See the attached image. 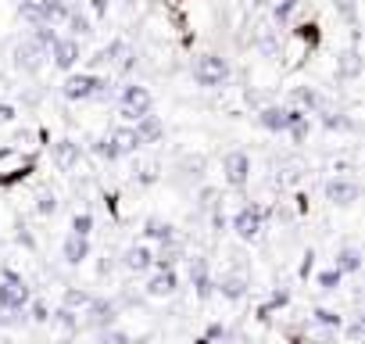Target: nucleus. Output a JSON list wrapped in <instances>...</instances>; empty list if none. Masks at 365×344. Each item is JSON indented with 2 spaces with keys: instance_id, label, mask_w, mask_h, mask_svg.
<instances>
[{
  "instance_id": "24",
  "label": "nucleus",
  "mask_w": 365,
  "mask_h": 344,
  "mask_svg": "<svg viewBox=\"0 0 365 344\" xmlns=\"http://www.w3.org/2000/svg\"><path fill=\"white\" fill-rule=\"evenodd\" d=\"M129 54H133V51H129V44H125V40H111L108 47H101V51L90 58V65H115V61L122 65Z\"/></svg>"
},
{
  "instance_id": "10",
  "label": "nucleus",
  "mask_w": 365,
  "mask_h": 344,
  "mask_svg": "<svg viewBox=\"0 0 365 344\" xmlns=\"http://www.w3.org/2000/svg\"><path fill=\"white\" fill-rule=\"evenodd\" d=\"M187 273H190V283H194V294L201 301L215 298V276H212V262L205 255H187Z\"/></svg>"
},
{
  "instance_id": "23",
  "label": "nucleus",
  "mask_w": 365,
  "mask_h": 344,
  "mask_svg": "<svg viewBox=\"0 0 365 344\" xmlns=\"http://www.w3.org/2000/svg\"><path fill=\"white\" fill-rule=\"evenodd\" d=\"M90 237H76V233H68L65 237V244H61V258H65V265H83L86 258H90Z\"/></svg>"
},
{
  "instance_id": "17",
  "label": "nucleus",
  "mask_w": 365,
  "mask_h": 344,
  "mask_svg": "<svg viewBox=\"0 0 365 344\" xmlns=\"http://www.w3.org/2000/svg\"><path fill=\"white\" fill-rule=\"evenodd\" d=\"M361 72H365V58L358 47H347L336 54V83H354Z\"/></svg>"
},
{
  "instance_id": "2",
  "label": "nucleus",
  "mask_w": 365,
  "mask_h": 344,
  "mask_svg": "<svg viewBox=\"0 0 365 344\" xmlns=\"http://www.w3.org/2000/svg\"><path fill=\"white\" fill-rule=\"evenodd\" d=\"M265 219H269V208H262L258 201H244V205H240V208L230 216V230H233L240 241L255 244V241H262Z\"/></svg>"
},
{
  "instance_id": "48",
  "label": "nucleus",
  "mask_w": 365,
  "mask_h": 344,
  "mask_svg": "<svg viewBox=\"0 0 365 344\" xmlns=\"http://www.w3.org/2000/svg\"><path fill=\"white\" fill-rule=\"evenodd\" d=\"M297 276H301V280L315 276V251H312V248L304 251V258H301V273H297Z\"/></svg>"
},
{
  "instance_id": "28",
  "label": "nucleus",
  "mask_w": 365,
  "mask_h": 344,
  "mask_svg": "<svg viewBox=\"0 0 365 344\" xmlns=\"http://www.w3.org/2000/svg\"><path fill=\"white\" fill-rule=\"evenodd\" d=\"M301 4H304V0H276V4H272V22H276L279 29H287L290 22L297 26V11H301Z\"/></svg>"
},
{
  "instance_id": "16",
  "label": "nucleus",
  "mask_w": 365,
  "mask_h": 344,
  "mask_svg": "<svg viewBox=\"0 0 365 344\" xmlns=\"http://www.w3.org/2000/svg\"><path fill=\"white\" fill-rule=\"evenodd\" d=\"M122 269L125 273H154V251H150V244H129L125 251H122Z\"/></svg>"
},
{
  "instance_id": "30",
  "label": "nucleus",
  "mask_w": 365,
  "mask_h": 344,
  "mask_svg": "<svg viewBox=\"0 0 365 344\" xmlns=\"http://www.w3.org/2000/svg\"><path fill=\"white\" fill-rule=\"evenodd\" d=\"M72 11H76V8L68 4V0H43V19H47V26H65Z\"/></svg>"
},
{
  "instance_id": "13",
  "label": "nucleus",
  "mask_w": 365,
  "mask_h": 344,
  "mask_svg": "<svg viewBox=\"0 0 365 344\" xmlns=\"http://www.w3.org/2000/svg\"><path fill=\"white\" fill-rule=\"evenodd\" d=\"M83 315H86V326H90V330L104 333V330H111V326L118 323V301H111V298H93Z\"/></svg>"
},
{
  "instance_id": "11",
  "label": "nucleus",
  "mask_w": 365,
  "mask_h": 344,
  "mask_svg": "<svg viewBox=\"0 0 365 344\" xmlns=\"http://www.w3.org/2000/svg\"><path fill=\"white\" fill-rule=\"evenodd\" d=\"M287 104H290V108H301V111H304V115H312V118H315L322 108H333V104H329V97H326V93H319V90H315V86H308V83L290 86Z\"/></svg>"
},
{
  "instance_id": "19",
  "label": "nucleus",
  "mask_w": 365,
  "mask_h": 344,
  "mask_svg": "<svg viewBox=\"0 0 365 344\" xmlns=\"http://www.w3.org/2000/svg\"><path fill=\"white\" fill-rule=\"evenodd\" d=\"M51 158L61 172H76L83 161V147L76 140H58V143H51Z\"/></svg>"
},
{
  "instance_id": "55",
  "label": "nucleus",
  "mask_w": 365,
  "mask_h": 344,
  "mask_svg": "<svg viewBox=\"0 0 365 344\" xmlns=\"http://www.w3.org/2000/svg\"><path fill=\"white\" fill-rule=\"evenodd\" d=\"M108 273H111V258H104V262L97 265V276H108Z\"/></svg>"
},
{
  "instance_id": "18",
  "label": "nucleus",
  "mask_w": 365,
  "mask_h": 344,
  "mask_svg": "<svg viewBox=\"0 0 365 344\" xmlns=\"http://www.w3.org/2000/svg\"><path fill=\"white\" fill-rule=\"evenodd\" d=\"M43 54H47V51H40L33 40H22V44L15 47V54H11V58H15V69H19V72L36 76V72L43 69Z\"/></svg>"
},
{
  "instance_id": "3",
  "label": "nucleus",
  "mask_w": 365,
  "mask_h": 344,
  "mask_svg": "<svg viewBox=\"0 0 365 344\" xmlns=\"http://www.w3.org/2000/svg\"><path fill=\"white\" fill-rule=\"evenodd\" d=\"M190 76H194L197 86H205V90H219V86L230 83L233 69H230V61H226L222 54H201V58H194Z\"/></svg>"
},
{
  "instance_id": "57",
  "label": "nucleus",
  "mask_w": 365,
  "mask_h": 344,
  "mask_svg": "<svg viewBox=\"0 0 365 344\" xmlns=\"http://www.w3.org/2000/svg\"><path fill=\"white\" fill-rule=\"evenodd\" d=\"M54 344H72V337H58V340H54Z\"/></svg>"
},
{
  "instance_id": "40",
  "label": "nucleus",
  "mask_w": 365,
  "mask_h": 344,
  "mask_svg": "<svg viewBox=\"0 0 365 344\" xmlns=\"http://www.w3.org/2000/svg\"><path fill=\"white\" fill-rule=\"evenodd\" d=\"M344 337L347 340H365V308L351 315V323H344Z\"/></svg>"
},
{
  "instance_id": "53",
  "label": "nucleus",
  "mask_w": 365,
  "mask_h": 344,
  "mask_svg": "<svg viewBox=\"0 0 365 344\" xmlns=\"http://www.w3.org/2000/svg\"><path fill=\"white\" fill-rule=\"evenodd\" d=\"M15 118V108L11 104H0V122H11Z\"/></svg>"
},
{
  "instance_id": "9",
  "label": "nucleus",
  "mask_w": 365,
  "mask_h": 344,
  "mask_svg": "<svg viewBox=\"0 0 365 344\" xmlns=\"http://www.w3.org/2000/svg\"><path fill=\"white\" fill-rule=\"evenodd\" d=\"M301 118H308L301 108H290V104H262L258 108V126L265 129V133H287L294 122H301Z\"/></svg>"
},
{
  "instance_id": "58",
  "label": "nucleus",
  "mask_w": 365,
  "mask_h": 344,
  "mask_svg": "<svg viewBox=\"0 0 365 344\" xmlns=\"http://www.w3.org/2000/svg\"><path fill=\"white\" fill-rule=\"evenodd\" d=\"M361 344H365V340H361Z\"/></svg>"
},
{
  "instance_id": "22",
  "label": "nucleus",
  "mask_w": 365,
  "mask_h": 344,
  "mask_svg": "<svg viewBox=\"0 0 365 344\" xmlns=\"http://www.w3.org/2000/svg\"><path fill=\"white\" fill-rule=\"evenodd\" d=\"M333 265H336L344 276H354V273H361L365 255H361V248H354V244H340L336 255H333Z\"/></svg>"
},
{
  "instance_id": "7",
  "label": "nucleus",
  "mask_w": 365,
  "mask_h": 344,
  "mask_svg": "<svg viewBox=\"0 0 365 344\" xmlns=\"http://www.w3.org/2000/svg\"><path fill=\"white\" fill-rule=\"evenodd\" d=\"M322 198L333 208H354L361 201V183L354 176H326L322 180Z\"/></svg>"
},
{
  "instance_id": "31",
  "label": "nucleus",
  "mask_w": 365,
  "mask_h": 344,
  "mask_svg": "<svg viewBox=\"0 0 365 344\" xmlns=\"http://www.w3.org/2000/svg\"><path fill=\"white\" fill-rule=\"evenodd\" d=\"M255 47H258V54H262V58H279V54H283V44H279L276 29H258Z\"/></svg>"
},
{
  "instance_id": "20",
  "label": "nucleus",
  "mask_w": 365,
  "mask_h": 344,
  "mask_svg": "<svg viewBox=\"0 0 365 344\" xmlns=\"http://www.w3.org/2000/svg\"><path fill=\"white\" fill-rule=\"evenodd\" d=\"M312 122H315L322 133H347V136H351V122H347V111H344V108H322Z\"/></svg>"
},
{
  "instance_id": "37",
  "label": "nucleus",
  "mask_w": 365,
  "mask_h": 344,
  "mask_svg": "<svg viewBox=\"0 0 365 344\" xmlns=\"http://www.w3.org/2000/svg\"><path fill=\"white\" fill-rule=\"evenodd\" d=\"M312 129H315V122H312V115H308V118L294 122V126L287 129V136H290V143H294V147H304V143H308V136H312Z\"/></svg>"
},
{
  "instance_id": "21",
  "label": "nucleus",
  "mask_w": 365,
  "mask_h": 344,
  "mask_svg": "<svg viewBox=\"0 0 365 344\" xmlns=\"http://www.w3.org/2000/svg\"><path fill=\"white\" fill-rule=\"evenodd\" d=\"M143 241H150V244H172V241H179V233H175V226L168 223V219H158V216H150L147 223H143Z\"/></svg>"
},
{
  "instance_id": "56",
  "label": "nucleus",
  "mask_w": 365,
  "mask_h": 344,
  "mask_svg": "<svg viewBox=\"0 0 365 344\" xmlns=\"http://www.w3.org/2000/svg\"><path fill=\"white\" fill-rule=\"evenodd\" d=\"M290 344H326V340H308V337H294Z\"/></svg>"
},
{
  "instance_id": "15",
  "label": "nucleus",
  "mask_w": 365,
  "mask_h": 344,
  "mask_svg": "<svg viewBox=\"0 0 365 344\" xmlns=\"http://www.w3.org/2000/svg\"><path fill=\"white\" fill-rule=\"evenodd\" d=\"M79 58H83V51H79V40H72V36H58V44L51 47V61L58 72H72L79 65Z\"/></svg>"
},
{
  "instance_id": "4",
  "label": "nucleus",
  "mask_w": 365,
  "mask_h": 344,
  "mask_svg": "<svg viewBox=\"0 0 365 344\" xmlns=\"http://www.w3.org/2000/svg\"><path fill=\"white\" fill-rule=\"evenodd\" d=\"M108 79L93 76V72H68L61 83V97L65 101H93V97H108Z\"/></svg>"
},
{
  "instance_id": "34",
  "label": "nucleus",
  "mask_w": 365,
  "mask_h": 344,
  "mask_svg": "<svg viewBox=\"0 0 365 344\" xmlns=\"http://www.w3.org/2000/svg\"><path fill=\"white\" fill-rule=\"evenodd\" d=\"M294 40H301L308 51H315V47L322 44V33H319L315 22H297V26H294Z\"/></svg>"
},
{
  "instance_id": "43",
  "label": "nucleus",
  "mask_w": 365,
  "mask_h": 344,
  "mask_svg": "<svg viewBox=\"0 0 365 344\" xmlns=\"http://www.w3.org/2000/svg\"><path fill=\"white\" fill-rule=\"evenodd\" d=\"M72 233H76V237H90V233H93V216H90V212H76Z\"/></svg>"
},
{
  "instance_id": "14",
  "label": "nucleus",
  "mask_w": 365,
  "mask_h": 344,
  "mask_svg": "<svg viewBox=\"0 0 365 344\" xmlns=\"http://www.w3.org/2000/svg\"><path fill=\"white\" fill-rule=\"evenodd\" d=\"M175 290H179V273H175V269H154V273L147 276V283H143V294L154 298V301L172 298Z\"/></svg>"
},
{
  "instance_id": "1",
  "label": "nucleus",
  "mask_w": 365,
  "mask_h": 344,
  "mask_svg": "<svg viewBox=\"0 0 365 344\" xmlns=\"http://www.w3.org/2000/svg\"><path fill=\"white\" fill-rule=\"evenodd\" d=\"M215 294H222L230 305H240V301L251 294V269H247L244 255H233L230 269L215 280Z\"/></svg>"
},
{
  "instance_id": "41",
  "label": "nucleus",
  "mask_w": 365,
  "mask_h": 344,
  "mask_svg": "<svg viewBox=\"0 0 365 344\" xmlns=\"http://www.w3.org/2000/svg\"><path fill=\"white\" fill-rule=\"evenodd\" d=\"M36 212L47 219V216H54L58 212V194L54 191H40V198H36Z\"/></svg>"
},
{
  "instance_id": "46",
  "label": "nucleus",
  "mask_w": 365,
  "mask_h": 344,
  "mask_svg": "<svg viewBox=\"0 0 365 344\" xmlns=\"http://www.w3.org/2000/svg\"><path fill=\"white\" fill-rule=\"evenodd\" d=\"M101 344H133V337H129L125 330L111 326V330H104V333H101Z\"/></svg>"
},
{
  "instance_id": "8",
  "label": "nucleus",
  "mask_w": 365,
  "mask_h": 344,
  "mask_svg": "<svg viewBox=\"0 0 365 344\" xmlns=\"http://www.w3.org/2000/svg\"><path fill=\"white\" fill-rule=\"evenodd\" d=\"M222 180L230 191H240V194L247 191V183H251V154L247 151L233 147L222 154Z\"/></svg>"
},
{
  "instance_id": "12",
  "label": "nucleus",
  "mask_w": 365,
  "mask_h": 344,
  "mask_svg": "<svg viewBox=\"0 0 365 344\" xmlns=\"http://www.w3.org/2000/svg\"><path fill=\"white\" fill-rule=\"evenodd\" d=\"M294 305V287H287V283H276L272 290H269V298L255 308V319L265 326V323H272V315L276 312H287Z\"/></svg>"
},
{
  "instance_id": "6",
  "label": "nucleus",
  "mask_w": 365,
  "mask_h": 344,
  "mask_svg": "<svg viewBox=\"0 0 365 344\" xmlns=\"http://www.w3.org/2000/svg\"><path fill=\"white\" fill-rule=\"evenodd\" d=\"M154 111V97H150V90L147 86H140V83H125L122 86V93H118V115L125 118V122H140L143 115H150Z\"/></svg>"
},
{
  "instance_id": "42",
  "label": "nucleus",
  "mask_w": 365,
  "mask_h": 344,
  "mask_svg": "<svg viewBox=\"0 0 365 344\" xmlns=\"http://www.w3.org/2000/svg\"><path fill=\"white\" fill-rule=\"evenodd\" d=\"M226 333H230V326H226V323H208L197 344H219V340H222Z\"/></svg>"
},
{
  "instance_id": "39",
  "label": "nucleus",
  "mask_w": 365,
  "mask_h": 344,
  "mask_svg": "<svg viewBox=\"0 0 365 344\" xmlns=\"http://www.w3.org/2000/svg\"><path fill=\"white\" fill-rule=\"evenodd\" d=\"M29 40H33V44H36L40 51H51V47L58 44V33H54V26H36Z\"/></svg>"
},
{
  "instance_id": "36",
  "label": "nucleus",
  "mask_w": 365,
  "mask_h": 344,
  "mask_svg": "<svg viewBox=\"0 0 365 344\" xmlns=\"http://www.w3.org/2000/svg\"><path fill=\"white\" fill-rule=\"evenodd\" d=\"M65 26H68V36H72V40H83V36H93V22H90V19H86L83 11H72Z\"/></svg>"
},
{
  "instance_id": "44",
  "label": "nucleus",
  "mask_w": 365,
  "mask_h": 344,
  "mask_svg": "<svg viewBox=\"0 0 365 344\" xmlns=\"http://www.w3.org/2000/svg\"><path fill=\"white\" fill-rule=\"evenodd\" d=\"M51 315H54V312L47 308V301H40V298L29 301V319H33V323H51Z\"/></svg>"
},
{
  "instance_id": "49",
  "label": "nucleus",
  "mask_w": 365,
  "mask_h": 344,
  "mask_svg": "<svg viewBox=\"0 0 365 344\" xmlns=\"http://www.w3.org/2000/svg\"><path fill=\"white\" fill-rule=\"evenodd\" d=\"M340 15H344V22H351L358 29V8H354V0H340Z\"/></svg>"
},
{
  "instance_id": "38",
  "label": "nucleus",
  "mask_w": 365,
  "mask_h": 344,
  "mask_svg": "<svg viewBox=\"0 0 365 344\" xmlns=\"http://www.w3.org/2000/svg\"><path fill=\"white\" fill-rule=\"evenodd\" d=\"M90 151L101 158V161H118L122 154H118V147H115V140L111 136H97L93 143H90Z\"/></svg>"
},
{
  "instance_id": "54",
  "label": "nucleus",
  "mask_w": 365,
  "mask_h": 344,
  "mask_svg": "<svg viewBox=\"0 0 365 344\" xmlns=\"http://www.w3.org/2000/svg\"><path fill=\"white\" fill-rule=\"evenodd\" d=\"M90 8L93 15H108V0H90Z\"/></svg>"
},
{
  "instance_id": "32",
  "label": "nucleus",
  "mask_w": 365,
  "mask_h": 344,
  "mask_svg": "<svg viewBox=\"0 0 365 344\" xmlns=\"http://www.w3.org/2000/svg\"><path fill=\"white\" fill-rule=\"evenodd\" d=\"M90 301H93V294L83 287H65V294H61V308H68V312H86Z\"/></svg>"
},
{
  "instance_id": "33",
  "label": "nucleus",
  "mask_w": 365,
  "mask_h": 344,
  "mask_svg": "<svg viewBox=\"0 0 365 344\" xmlns=\"http://www.w3.org/2000/svg\"><path fill=\"white\" fill-rule=\"evenodd\" d=\"M19 19H26L33 29H36V26H47V19H43V0H22V4H19Z\"/></svg>"
},
{
  "instance_id": "35",
  "label": "nucleus",
  "mask_w": 365,
  "mask_h": 344,
  "mask_svg": "<svg viewBox=\"0 0 365 344\" xmlns=\"http://www.w3.org/2000/svg\"><path fill=\"white\" fill-rule=\"evenodd\" d=\"M51 323L61 330V337H76V333H79V315L68 312V308H58V312L51 315Z\"/></svg>"
},
{
  "instance_id": "51",
  "label": "nucleus",
  "mask_w": 365,
  "mask_h": 344,
  "mask_svg": "<svg viewBox=\"0 0 365 344\" xmlns=\"http://www.w3.org/2000/svg\"><path fill=\"white\" fill-rule=\"evenodd\" d=\"M136 180H140L143 187H147V183H154V180H158V168H154V165H143V168H140V176H136Z\"/></svg>"
},
{
  "instance_id": "25",
  "label": "nucleus",
  "mask_w": 365,
  "mask_h": 344,
  "mask_svg": "<svg viewBox=\"0 0 365 344\" xmlns=\"http://www.w3.org/2000/svg\"><path fill=\"white\" fill-rule=\"evenodd\" d=\"M136 136H140V143H161L165 140V122L150 111V115H143L136 122Z\"/></svg>"
},
{
  "instance_id": "47",
  "label": "nucleus",
  "mask_w": 365,
  "mask_h": 344,
  "mask_svg": "<svg viewBox=\"0 0 365 344\" xmlns=\"http://www.w3.org/2000/svg\"><path fill=\"white\" fill-rule=\"evenodd\" d=\"M33 168H36V165H33V161H26L22 168H15V172H8V176H0V187H11V183H19V180H26V176H29V172H33Z\"/></svg>"
},
{
  "instance_id": "50",
  "label": "nucleus",
  "mask_w": 365,
  "mask_h": 344,
  "mask_svg": "<svg viewBox=\"0 0 365 344\" xmlns=\"http://www.w3.org/2000/svg\"><path fill=\"white\" fill-rule=\"evenodd\" d=\"M219 344H251V337H247V333H240V330H233V326H230V333H226V337H222V340H219Z\"/></svg>"
},
{
  "instance_id": "45",
  "label": "nucleus",
  "mask_w": 365,
  "mask_h": 344,
  "mask_svg": "<svg viewBox=\"0 0 365 344\" xmlns=\"http://www.w3.org/2000/svg\"><path fill=\"white\" fill-rule=\"evenodd\" d=\"M347 111V122H351V133H361L365 129V108L354 104V108H344Z\"/></svg>"
},
{
  "instance_id": "26",
  "label": "nucleus",
  "mask_w": 365,
  "mask_h": 344,
  "mask_svg": "<svg viewBox=\"0 0 365 344\" xmlns=\"http://www.w3.org/2000/svg\"><path fill=\"white\" fill-rule=\"evenodd\" d=\"M111 140H115V147H118V154L125 158V154H136L143 143H140V136H136V126H115L111 133H108Z\"/></svg>"
},
{
  "instance_id": "29",
  "label": "nucleus",
  "mask_w": 365,
  "mask_h": 344,
  "mask_svg": "<svg viewBox=\"0 0 365 344\" xmlns=\"http://www.w3.org/2000/svg\"><path fill=\"white\" fill-rule=\"evenodd\" d=\"M312 280H315V287H319L322 294H333V290H340V283H344V273H340L336 265H319Z\"/></svg>"
},
{
  "instance_id": "27",
  "label": "nucleus",
  "mask_w": 365,
  "mask_h": 344,
  "mask_svg": "<svg viewBox=\"0 0 365 344\" xmlns=\"http://www.w3.org/2000/svg\"><path fill=\"white\" fill-rule=\"evenodd\" d=\"M308 326H315V330H326V333H333V330H344V315L340 312H333V308H312V315H308Z\"/></svg>"
},
{
  "instance_id": "52",
  "label": "nucleus",
  "mask_w": 365,
  "mask_h": 344,
  "mask_svg": "<svg viewBox=\"0 0 365 344\" xmlns=\"http://www.w3.org/2000/svg\"><path fill=\"white\" fill-rule=\"evenodd\" d=\"M22 315H26V312H19V315H8V312H4V308H0V330H4V326H8V323H19V319H22Z\"/></svg>"
},
{
  "instance_id": "5",
  "label": "nucleus",
  "mask_w": 365,
  "mask_h": 344,
  "mask_svg": "<svg viewBox=\"0 0 365 344\" xmlns=\"http://www.w3.org/2000/svg\"><path fill=\"white\" fill-rule=\"evenodd\" d=\"M29 301H33L29 283L15 269H4V276H0V308H4L8 315H19V312L29 308Z\"/></svg>"
}]
</instances>
